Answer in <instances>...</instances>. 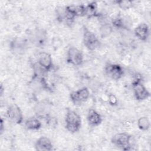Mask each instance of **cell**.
I'll return each instance as SVG.
<instances>
[{
    "label": "cell",
    "mask_w": 151,
    "mask_h": 151,
    "mask_svg": "<svg viewBox=\"0 0 151 151\" xmlns=\"http://www.w3.org/2000/svg\"><path fill=\"white\" fill-rule=\"evenodd\" d=\"M132 88L134 96L138 101L144 100L150 97V93L139 78H136L133 81Z\"/></svg>",
    "instance_id": "277c9868"
},
{
    "label": "cell",
    "mask_w": 151,
    "mask_h": 151,
    "mask_svg": "<svg viewBox=\"0 0 151 151\" xmlns=\"http://www.w3.org/2000/svg\"><path fill=\"white\" fill-rule=\"evenodd\" d=\"M112 31V27L107 23L104 24L100 28V34L102 37H107Z\"/></svg>",
    "instance_id": "ac0fdd59"
},
{
    "label": "cell",
    "mask_w": 151,
    "mask_h": 151,
    "mask_svg": "<svg viewBox=\"0 0 151 151\" xmlns=\"http://www.w3.org/2000/svg\"><path fill=\"white\" fill-rule=\"evenodd\" d=\"M117 5L122 9L127 10L133 6V3L131 1L129 0H120L115 1Z\"/></svg>",
    "instance_id": "e0dca14e"
},
{
    "label": "cell",
    "mask_w": 151,
    "mask_h": 151,
    "mask_svg": "<svg viewBox=\"0 0 151 151\" xmlns=\"http://www.w3.org/2000/svg\"><path fill=\"white\" fill-rule=\"evenodd\" d=\"M35 148L38 151H51L53 150V145L48 137L42 136L36 141Z\"/></svg>",
    "instance_id": "9c48e42d"
},
{
    "label": "cell",
    "mask_w": 151,
    "mask_h": 151,
    "mask_svg": "<svg viewBox=\"0 0 151 151\" xmlns=\"http://www.w3.org/2000/svg\"><path fill=\"white\" fill-rule=\"evenodd\" d=\"M109 101L110 104L113 106L116 105L117 103V99L114 95L111 94L109 96Z\"/></svg>",
    "instance_id": "d6986e66"
},
{
    "label": "cell",
    "mask_w": 151,
    "mask_h": 151,
    "mask_svg": "<svg viewBox=\"0 0 151 151\" xmlns=\"http://www.w3.org/2000/svg\"><path fill=\"white\" fill-rule=\"evenodd\" d=\"M83 40L84 45L91 51L97 49L100 45V41L96 35L87 28L84 27Z\"/></svg>",
    "instance_id": "3957f363"
},
{
    "label": "cell",
    "mask_w": 151,
    "mask_h": 151,
    "mask_svg": "<svg viewBox=\"0 0 151 151\" xmlns=\"http://www.w3.org/2000/svg\"><path fill=\"white\" fill-rule=\"evenodd\" d=\"M136 37L141 41H145L149 36V28L146 23H141L139 24L134 30Z\"/></svg>",
    "instance_id": "8fae6325"
},
{
    "label": "cell",
    "mask_w": 151,
    "mask_h": 151,
    "mask_svg": "<svg viewBox=\"0 0 151 151\" xmlns=\"http://www.w3.org/2000/svg\"><path fill=\"white\" fill-rule=\"evenodd\" d=\"M126 18H124L121 15H119L112 19L111 23L116 28H122V29H128L129 24L126 21Z\"/></svg>",
    "instance_id": "9a60e30c"
},
{
    "label": "cell",
    "mask_w": 151,
    "mask_h": 151,
    "mask_svg": "<svg viewBox=\"0 0 151 151\" xmlns=\"http://www.w3.org/2000/svg\"><path fill=\"white\" fill-rule=\"evenodd\" d=\"M87 119L88 124L91 126H97L102 122L101 115L93 109H90L88 110Z\"/></svg>",
    "instance_id": "7c38bea8"
},
{
    "label": "cell",
    "mask_w": 151,
    "mask_h": 151,
    "mask_svg": "<svg viewBox=\"0 0 151 151\" xmlns=\"http://www.w3.org/2000/svg\"><path fill=\"white\" fill-rule=\"evenodd\" d=\"M37 63L47 71H50L53 66L52 57L49 53L46 52L39 54Z\"/></svg>",
    "instance_id": "30bf717a"
},
{
    "label": "cell",
    "mask_w": 151,
    "mask_h": 151,
    "mask_svg": "<svg viewBox=\"0 0 151 151\" xmlns=\"http://www.w3.org/2000/svg\"><path fill=\"white\" fill-rule=\"evenodd\" d=\"M104 70L106 74L114 80H120L124 75L123 67L118 64L109 63L106 65Z\"/></svg>",
    "instance_id": "ba28073f"
},
{
    "label": "cell",
    "mask_w": 151,
    "mask_h": 151,
    "mask_svg": "<svg viewBox=\"0 0 151 151\" xmlns=\"http://www.w3.org/2000/svg\"><path fill=\"white\" fill-rule=\"evenodd\" d=\"M65 128L71 133H76L80 130L81 127V119L76 111L67 109L65 117Z\"/></svg>",
    "instance_id": "6da1fadb"
},
{
    "label": "cell",
    "mask_w": 151,
    "mask_h": 151,
    "mask_svg": "<svg viewBox=\"0 0 151 151\" xmlns=\"http://www.w3.org/2000/svg\"><path fill=\"white\" fill-rule=\"evenodd\" d=\"M97 3L95 1L91 2L85 5V16L88 18L99 16L97 13Z\"/></svg>",
    "instance_id": "4fadbf2b"
},
{
    "label": "cell",
    "mask_w": 151,
    "mask_h": 151,
    "mask_svg": "<svg viewBox=\"0 0 151 151\" xmlns=\"http://www.w3.org/2000/svg\"><path fill=\"white\" fill-rule=\"evenodd\" d=\"M131 139L132 136L127 133H118L112 137L111 142L113 145L123 150H129L131 149Z\"/></svg>",
    "instance_id": "7a4b0ae2"
},
{
    "label": "cell",
    "mask_w": 151,
    "mask_h": 151,
    "mask_svg": "<svg viewBox=\"0 0 151 151\" xmlns=\"http://www.w3.org/2000/svg\"><path fill=\"white\" fill-rule=\"evenodd\" d=\"M137 126L141 130H147L150 127V121L146 117H141L137 120Z\"/></svg>",
    "instance_id": "2e32d148"
},
{
    "label": "cell",
    "mask_w": 151,
    "mask_h": 151,
    "mask_svg": "<svg viewBox=\"0 0 151 151\" xmlns=\"http://www.w3.org/2000/svg\"><path fill=\"white\" fill-rule=\"evenodd\" d=\"M84 60L82 52L76 47H70L67 51V61L75 66H78L83 64Z\"/></svg>",
    "instance_id": "52a82bcc"
},
{
    "label": "cell",
    "mask_w": 151,
    "mask_h": 151,
    "mask_svg": "<svg viewBox=\"0 0 151 151\" xmlns=\"http://www.w3.org/2000/svg\"><path fill=\"white\" fill-rule=\"evenodd\" d=\"M90 96V91L87 87H84L76 91H73L70 94L71 101L75 105H80L86 102Z\"/></svg>",
    "instance_id": "8992f818"
},
{
    "label": "cell",
    "mask_w": 151,
    "mask_h": 151,
    "mask_svg": "<svg viewBox=\"0 0 151 151\" xmlns=\"http://www.w3.org/2000/svg\"><path fill=\"white\" fill-rule=\"evenodd\" d=\"M25 126L28 130H37L41 127L42 123L38 119L32 117L27 119L25 121Z\"/></svg>",
    "instance_id": "5bb4252c"
},
{
    "label": "cell",
    "mask_w": 151,
    "mask_h": 151,
    "mask_svg": "<svg viewBox=\"0 0 151 151\" xmlns=\"http://www.w3.org/2000/svg\"><path fill=\"white\" fill-rule=\"evenodd\" d=\"M3 129H4V125H3V120H2V119H1V128H0V131H1V133H2Z\"/></svg>",
    "instance_id": "ffe728a7"
},
{
    "label": "cell",
    "mask_w": 151,
    "mask_h": 151,
    "mask_svg": "<svg viewBox=\"0 0 151 151\" xmlns=\"http://www.w3.org/2000/svg\"><path fill=\"white\" fill-rule=\"evenodd\" d=\"M6 117L12 123L21 124L23 120V114L20 107L16 104L10 105L6 110Z\"/></svg>",
    "instance_id": "5b68a950"
}]
</instances>
